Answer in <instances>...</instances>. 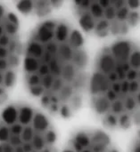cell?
<instances>
[{
  "instance_id": "6da1fadb",
  "label": "cell",
  "mask_w": 140,
  "mask_h": 152,
  "mask_svg": "<svg viewBox=\"0 0 140 152\" xmlns=\"http://www.w3.org/2000/svg\"><path fill=\"white\" fill-rule=\"evenodd\" d=\"M88 54L84 37L71 23L42 21L23 45L25 87L49 115L70 118L81 109L88 92Z\"/></svg>"
},
{
  "instance_id": "7a4b0ae2",
  "label": "cell",
  "mask_w": 140,
  "mask_h": 152,
  "mask_svg": "<svg viewBox=\"0 0 140 152\" xmlns=\"http://www.w3.org/2000/svg\"><path fill=\"white\" fill-rule=\"evenodd\" d=\"M87 95L105 129L140 126L139 45L124 37L104 46L89 70Z\"/></svg>"
},
{
  "instance_id": "3957f363",
  "label": "cell",
  "mask_w": 140,
  "mask_h": 152,
  "mask_svg": "<svg viewBox=\"0 0 140 152\" xmlns=\"http://www.w3.org/2000/svg\"><path fill=\"white\" fill-rule=\"evenodd\" d=\"M0 152H60L49 114L25 102L5 106L0 111Z\"/></svg>"
},
{
  "instance_id": "277c9868",
  "label": "cell",
  "mask_w": 140,
  "mask_h": 152,
  "mask_svg": "<svg viewBox=\"0 0 140 152\" xmlns=\"http://www.w3.org/2000/svg\"><path fill=\"white\" fill-rule=\"evenodd\" d=\"M71 10L81 30L97 38H124L140 23L139 1H77Z\"/></svg>"
},
{
  "instance_id": "5b68a950",
  "label": "cell",
  "mask_w": 140,
  "mask_h": 152,
  "mask_svg": "<svg viewBox=\"0 0 140 152\" xmlns=\"http://www.w3.org/2000/svg\"><path fill=\"white\" fill-rule=\"evenodd\" d=\"M23 44L17 16L0 4V104L13 89L21 69Z\"/></svg>"
},
{
  "instance_id": "8992f818",
  "label": "cell",
  "mask_w": 140,
  "mask_h": 152,
  "mask_svg": "<svg viewBox=\"0 0 140 152\" xmlns=\"http://www.w3.org/2000/svg\"><path fill=\"white\" fill-rule=\"evenodd\" d=\"M60 152H121L111 136L98 128H81L67 140Z\"/></svg>"
},
{
  "instance_id": "52a82bcc",
  "label": "cell",
  "mask_w": 140,
  "mask_h": 152,
  "mask_svg": "<svg viewBox=\"0 0 140 152\" xmlns=\"http://www.w3.org/2000/svg\"><path fill=\"white\" fill-rule=\"evenodd\" d=\"M61 1H21L15 3L16 10L24 16L44 18L61 8Z\"/></svg>"
},
{
  "instance_id": "ba28073f",
  "label": "cell",
  "mask_w": 140,
  "mask_h": 152,
  "mask_svg": "<svg viewBox=\"0 0 140 152\" xmlns=\"http://www.w3.org/2000/svg\"><path fill=\"white\" fill-rule=\"evenodd\" d=\"M129 152H140V127L131 141Z\"/></svg>"
}]
</instances>
